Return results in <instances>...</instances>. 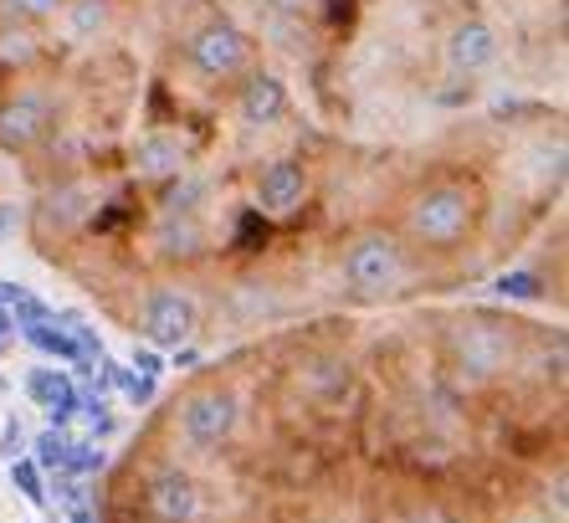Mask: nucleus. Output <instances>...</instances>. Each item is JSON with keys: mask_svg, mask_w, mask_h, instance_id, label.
Masks as SVG:
<instances>
[{"mask_svg": "<svg viewBox=\"0 0 569 523\" xmlns=\"http://www.w3.org/2000/svg\"><path fill=\"white\" fill-rule=\"evenodd\" d=\"M308 196V175L303 165H292V159H278V165H267L262 180H257V206L267 216H292V210L303 206Z\"/></svg>", "mask_w": 569, "mask_h": 523, "instance_id": "6e6552de", "label": "nucleus"}, {"mask_svg": "<svg viewBox=\"0 0 569 523\" xmlns=\"http://www.w3.org/2000/svg\"><path fill=\"white\" fill-rule=\"evenodd\" d=\"M406 523H451L447 513H416V519H406Z\"/></svg>", "mask_w": 569, "mask_h": 523, "instance_id": "a878e982", "label": "nucleus"}, {"mask_svg": "<svg viewBox=\"0 0 569 523\" xmlns=\"http://www.w3.org/2000/svg\"><path fill=\"white\" fill-rule=\"evenodd\" d=\"M21 446H27V432H21V426H6V436H0V452H6V457H21Z\"/></svg>", "mask_w": 569, "mask_h": 523, "instance_id": "4be33fe9", "label": "nucleus"}, {"mask_svg": "<svg viewBox=\"0 0 569 523\" xmlns=\"http://www.w3.org/2000/svg\"><path fill=\"white\" fill-rule=\"evenodd\" d=\"M31 57H37V41L27 31H6L0 37V62H31Z\"/></svg>", "mask_w": 569, "mask_h": 523, "instance_id": "aec40b11", "label": "nucleus"}, {"mask_svg": "<svg viewBox=\"0 0 569 523\" xmlns=\"http://www.w3.org/2000/svg\"><path fill=\"white\" fill-rule=\"evenodd\" d=\"M67 452H72V436L62 432V426H52V432H41L37 436V467H47V472H67Z\"/></svg>", "mask_w": 569, "mask_h": 523, "instance_id": "4468645a", "label": "nucleus"}, {"mask_svg": "<svg viewBox=\"0 0 569 523\" xmlns=\"http://www.w3.org/2000/svg\"><path fill=\"white\" fill-rule=\"evenodd\" d=\"M21 334H27L31 349L52 354V359H78V339H72V328H57L52 318H41V324H27Z\"/></svg>", "mask_w": 569, "mask_h": 523, "instance_id": "f8f14e48", "label": "nucleus"}, {"mask_svg": "<svg viewBox=\"0 0 569 523\" xmlns=\"http://www.w3.org/2000/svg\"><path fill=\"white\" fill-rule=\"evenodd\" d=\"M133 369H139V375H159V369H164V359H159L154 349H133Z\"/></svg>", "mask_w": 569, "mask_h": 523, "instance_id": "5701e85b", "label": "nucleus"}, {"mask_svg": "<svg viewBox=\"0 0 569 523\" xmlns=\"http://www.w3.org/2000/svg\"><path fill=\"white\" fill-rule=\"evenodd\" d=\"M144 334L154 344H164V349L190 344V334H196V303L186 293H154L144 303Z\"/></svg>", "mask_w": 569, "mask_h": 523, "instance_id": "423d86ee", "label": "nucleus"}, {"mask_svg": "<svg viewBox=\"0 0 569 523\" xmlns=\"http://www.w3.org/2000/svg\"><path fill=\"white\" fill-rule=\"evenodd\" d=\"M144 503H149V519L154 523H190L200 513V487L190 472L159 467L144 487Z\"/></svg>", "mask_w": 569, "mask_h": 523, "instance_id": "39448f33", "label": "nucleus"}, {"mask_svg": "<svg viewBox=\"0 0 569 523\" xmlns=\"http://www.w3.org/2000/svg\"><path fill=\"white\" fill-rule=\"evenodd\" d=\"M186 52L206 78H237V72H247V62H252V41H247L241 27H231V21H211V27H200L196 37L186 41Z\"/></svg>", "mask_w": 569, "mask_h": 523, "instance_id": "7ed1b4c3", "label": "nucleus"}, {"mask_svg": "<svg viewBox=\"0 0 569 523\" xmlns=\"http://www.w3.org/2000/svg\"><path fill=\"white\" fill-rule=\"evenodd\" d=\"M278 6H298V0H278Z\"/></svg>", "mask_w": 569, "mask_h": 523, "instance_id": "bb28decb", "label": "nucleus"}, {"mask_svg": "<svg viewBox=\"0 0 569 523\" xmlns=\"http://www.w3.org/2000/svg\"><path fill=\"white\" fill-rule=\"evenodd\" d=\"M345 277L359 298H390L400 288V277H406V257H400L396 236H385V231L359 236L345 257Z\"/></svg>", "mask_w": 569, "mask_h": 523, "instance_id": "f03ea898", "label": "nucleus"}, {"mask_svg": "<svg viewBox=\"0 0 569 523\" xmlns=\"http://www.w3.org/2000/svg\"><path fill=\"white\" fill-rule=\"evenodd\" d=\"M72 21H78V31L103 27V0H82L78 11H72Z\"/></svg>", "mask_w": 569, "mask_h": 523, "instance_id": "412c9836", "label": "nucleus"}, {"mask_svg": "<svg viewBox=\"0 0 569 523\" xmlns=\"http://www.w3.org/2000/svg\"><path fill=\"white\" fill-rule=\"evenodd\" d=\"M477 221V206H472V190L462 185H431L421 190L411 206V236L426 241V247H457Z\"/></svg>", "mask_w": 569, "mask_h": 523, "instance_id": "f257e3e1", "label": "nucleus"}, {"mask_svg": "<svg viewBox=\"0 0 569 523\" xmlns=\"http://www.w3.org/2000/svg\"><path fill=\"white\" fill-rule=\"evenodd\" d=\"M11 334H16V318H11V308H6V303H0V344L11 339Z\"/></svg>", "mask_w": 569, "mask_h": 523, "instance_id": "393cba45", "label": "nucleus"}, {"mask_svg": "<svg viewBox=\"0 0 569 523\" xmlns=\"http://www.w3.org/2000/svg\"><path fill=\"white\" fill-rule=\"evenodd\" d=\"M498 293L518 298V303H533V298H543V277L539 273H503L498 277Z\"/></svg>", "mask_w": 569, "mask_h": 523, "instance_id": "2eb2a0df", "label": "nucleus"}, {"mask_svg": "<svg viewBox=\"0 0 569 523\" xmlns=\"http://www.w3.org/2000/svg\"><path fill=\"white\" fill-rule=\"evenodd\" d=\"M237 421H241V406L231 391H200L180 411V426H186V436L196 446H221L226 436L237 432Z\"/></svg>", "mask_w": 569, "mask_h": 523, "instance_id": "20e7f679", "label": "nucleus"}, {"mask_svg": "<svg viewBox=\"0 0 569 523\" xmlns=\"http://www.w3.org/2000/svg\"><path fill=\"white\" fill-rule=\"evenodd\" d=\"M47 129H52V108L41 103V98H11V103H0V149H11V155H21V149L41 145L47 139Z\"/></svg>", "mask_w": 569, "mask_h": 523, "instance_id": "0eeeda50", "label": "nucleus"}, {"mask_svg": "<svg viewBox=\"0 0 569 523\" xmlns=\"http://www.w3.org/2000/svg\"><path fill=\"white\" fill-rule=\"evenodd\" d=\"M16 226H21V210H16V206H0V241H6Z\"/></svg>", "mask_w": 569, "mask_h": 523, "instance_id": "b1692460", "label": "nucleus"}, {"mask_svg": "<svg viewBox=\"0 0 569 523\" xmlns=\"http://www.w3.org/2000/svg\"><path fill=\"white\" fill-rule=\"evenodd\" d=\"M237 114H241V124H252V129H262V124H278V118L288 114V88H282V78H272V72H257V78L241 88Z\"/></svg>", "mask_w": 569, "mask_h": 523, "instance_id": "9b49d317", "label": "nucleus"}, {"mask_svg": "<svg viewBox=\"0 0 569 523\" xmlns=\"http://www.w3.org/2000/svg\"><path fill=\"white\" fill-rule=\"evenodd\" d=\"M108 467V452L103 446H88V442H72L67 452V472H78V477H93V472Z\"/></svg>", "mask_w": 569, "mask_h": 523, "instance_id": "f3484780", "label": "nucleus"}, {"mask_svg": "<svg viewBox=\"0 0 569 523\" xmlns=\"http://www.w3.org/2000/svg\"><path fill=\"white\" fill-rule=\"evenodd\" d=\"M27 395L47 411V416H52V426H67V421L78 416V385H72L67 369H31Z\"/></svg>", "mask_w": 569, "mask_h": 523, "instance_id": "9d476101", "label": "nucleus"}, {"mask_svg": "<svg viewBox=\"0 0 569 523\" xmlns=\"http://www.w3.org/2000/svg\"><path fill=\"white\" fill-rule=\"evenodd\" d=\"M11 483L31 497V503H47V483H41V467L31 457H11Z\"/></svg>", "mask_w": 569, "mask_h": 523, "instance_id": "dca6fc26", "label": "nucleus"}, {"mask_svg": "<svg viewBox=\"0 0 569 523\" xmlns=\"http://www.w3.org/2000/svg\"><path fill=\"white\" fill-rule=\"evenodd\" d=\"M447 62L457 67V72H488L492 62H498V31L488 27V21H462V27L451 31L447 41Z\"/></svg>", "mask_w": 569, "mask_h": 523, "instance_id": "1a4fd4ad", "label": "nucleus"}, {"mask_svg": "<svg viewBox=\"0 0 569 523\" xmlns=\"http://www.w3.org/2000/svg\"><path fill=\"white\" fill-rule=\"evenodd\" d=\"M133 159H139V170L144 175H170V170H180V145H170V139H144V145L133 149Z\"/></svg>", "mask_w": 569, "mask_h": 523, "instance_id": "ddd939ff", "label": "nucleus"}, {"mask_svg": "<svg viewBox=\"0 0 569 523\" xmlns=\"http://www.w3.org/2000/svg\"><path fill=\"white\" fill-rule=\"evenodd\" d=\"M82 200H88V190H82V185H67V190H57V196H52V216H57L62 226H67V221H78L82 210H88Z\"/></svg>", "mask_w": 569, "mask_h": 523, "instance_id": "6ab92c4d", "label": "nucleus"}, {"mask_svg": "<svg viewBox=\"0 0 569 523\" xmlns=\"http://www.w3.org/2000/svg\"><path fill=\"white\" fill-rule=\"evenodd\" d=\"M11 6V16H21V21H52V16L67 11V0H6Z\"/></svg>", "mask_w": 569, "mask_h": 523, "instance_id": "a211bd4d", "label": "nucleus"}]
</instances>
